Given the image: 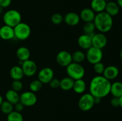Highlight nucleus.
<instances>
[{
  "mask_svg": "<svg viewBox=\"0 0 122 121\" xmlns=\"http://www.w3.org/2000/svg\"><path fill=\"white\" fill-rule=\"evenodd\" d=\"M110 81L103 75H98L91 79L89 84V93L94 97L104 98L110 93Z\"/></svg>",
  "mask_w": 122,
  "mask_h": 121,
  "instance_id": "f257e3e1",
  "label": "nucleus"
},
{
  "mask_svg": "<svg viewBox=\"0 0 122 121\" xmlns=\"http://www.w3.org/2000/svg\"><path fill=\"white\" fill-rule=\"evenodd\" d=\"M93 22L96 29L100 33H105L108 32L113 27V18L105 11L97 13L95 15Z\"/></svg>",
  "mask_w": 122,
  "mask_h": 121,
  "instance_id": "f03ea898",
  "label": "nucleus"
},
{
  "mask_svg": "<svg viewBox=\"0 0 122 121\" xmlns=\"http://www.w3.org/2000/svg\"><path fill=\"white\" fill-rule=\"evenodd\" d=\"M66 72L68 77L75 81L83 79L85 74V70L81 64L72 62L66 67Z\"/></svg>",
  "mask_w": 122,
  "mask_h": 121,
  "instance_id": "7ed1b4c3",
  "label": "nucleus"
},
{
  "mask_svg": "<svg viewBox=\"0 0 122 121\" xmlns=\"http://www.w3.org/2000/svg\"><path fill=\"white\" fill-rule=\"evenodd\" d=\"M3 21L5 24L14 28L21 22V15L17 10L10 9L4 14Z\"/></svg>",
  "mask_w": 122,
  "mask_h": 121,
  "instance_id": "20e7f679",
  "label": "nucleus"
},
{
  "mask_svg": "<svg viewBox=\"0 0 122 121\" xmlns=\"http://www.w3.org/2000/svg\"><path fill=\"white\" fill-rule=\"evenodd\" d=\"M14 37L20 40L28 39L31 34L30 27L27 23L21 22L14 27Z\"/></svg>",
  "mask_w": 122,
  "mask_h": 121,
  "instance_id": "39448f33",
  "label": "nucleus"
},
{
  "mask_svg": "<svg viewBox=\"0 0 122 121\" xmlns=\"http://www.w3.org/2000/svg\"><path fill=\"white\" fill-rule=\"evenodd\" d=\"M103 58V52L102 49L92 46L91 47L87 50L86 53V59L88 62L94 64L100 62L102 60Z\"/></svg>",
  "mask_w": 122,
  "mask_h": 121,
  "instance_id": "423d86ee",
  "label": "nucleus"
},
{
  "mask_svg": "<svg viewBox=\"0 0 122 121\" xmlns=\"http://www.w3.org/2000/svg\"><path fill=\"white\" fill-rule=\"evenodd\" d=\"M95 104L94 97L90 93H85L80 97L78 107L82 111L87 112L92 109Z\"/></svg>",
  "mask_w": 122,
  "mask_h": 121,
  "instance_id": "0eeeda50",
  "label": "nucleus"
},
{
  "mask_svg": "<svg viewBox=\"0 0 122 121\" xmlns=\"http://www.w3.org/2000/svg\"><path fill=\"white\" fill-rule=\"evenodd\" d=\"M38 98L35 93L31 91H25L20 95L19 102L24 106L30 107L36 103Z\"/></svg>",
  "mask_w": 122,
  "mask_h": 121,
  "instance_id": "6e6552de",
  "label": "nucleus"
},
{
  "mask_svg": "<svg viewBox=\"0 0 122 121\" xmlns=\"http://www.w3.org/2000/svg\"><path fill=\"white\" fill-rule=\"evenodd\" d=\"M20 66L22 68L24 75L29 77L34 75L36 73L38 70L36 63L30 59L23 61L22 65Z\"/></svg>",
  "mask_w": 122,
  "mask_h": 121,
  "instance_id": "1a4fd4ad",
  "label": "nucleus"
},
{
  "mask_svg": "<svg viewBox=\"0 0 122 121\" xmlns=\"http://www.w3.org/2000/svg\"><path fill=\"white\" fill-rule=\"evenodd\" d=\"M56 60L60 66L67 67L73 62L71 53L67 51H60L56 56Z\"/></svg>",
  "mask_w": 122,
  "mask_h": 121,
  "instance_id": "9d476101",
  "label": "nucleus"
},
{
  "mask_svg": "<svg viewBox=\"0 0 122 121\" xmlns=\"http://www.w3.org/2000/svg\"><path fill=\"white\" fill-rule=\"evenodd\" d=\"M54 72L53 70L50 67L42 68L38 72V79L42 84H48L51 79L54 78Z\"/></svg>",
  "mask_w": 122,
  "mask_h": 121,
  "instance_id": "9b49d317",
  "label": "nucleus"
},
{
  "mask_svg": "<svg viewBox=\"0 0 122 121\" xmlns=\"http://www.w3.org/2000/svg\"><path fill=\"white\" fill-rule=\"evenodd\" d=\"M107 38L104 33H95L94 36L92 37V46L102 49L107 44Z\"/></svg>",
  "mask_w": 122,
  "mask_h": 121,
  "instance_id": "f8f14e48",
  "label": "nucleus"
},
{
  "mask_svg": "<svg viewBox=\"0 0 122 121\" xmlns=\"http://www.w3.org/2000/svg\"><path fill=\"white\" fill-rule=\"evenodd\" d=\"M119 70L114 65H109L105 68L102 75L108 80L114 79L119 76Z\"/></svg>",
  "mask_w": 122,
  "mask_h": 121,
  "instance_id": "ddd939ff",
  "label": "nucleus"
},
{
  "mask_svg": "<svg viewBox=\"0 0 122 121\" xmlns=\"http://www.w3.org/2000/svg\"><path fill=\"white\" fill-rule=\"evenodd\" d=\"M0 37L4 40H9L14 38L13 27L7 25H4L0 27Z\"/></svg>",
  "mask_w": 122,
  "mask_h": 121,
  "instance_id": "4468645a",
  "label": "nucleus"
},
{
  "mask_svg": "<svg viewBox=\"0 0 122 121\" xmlns=\"http://www.w3.org/2000/svg\"><path fill=\"white\" fill-rule=\"evenodd\" d=\"M80 16L77 13L74 12H69L64 17V21L70 26H75L80 22Z\"/></svg>",
  "mask_w": 122,
  "mask_h": 121,
  "instance_id": "2eb2a0df",
  "label": "nucleus"
},
{
  "mask_svg": "<svg viewBox=\"0 0 122 121\" xmlns=\"http://www.w3.org/2000/svg\"><path fill=\"white\" fill-rule=\"evenodd\" d=\"M77 43L79 46L83 49H89L90 47L92 46V37L88 34H82L77 39Z\"/></svg>",
  "mask_w": 122,
  "mask_h": 121,
  "instance_id": "dca6fc26",
  "label": "nucleus"
},
{
  "mask_svg": "<svg viewBox=\"0 0 122 121\" xmlns=\"http://www.w3.org/2000/svg\"><path fill=\"white\" fill-rule=\"evenodd\" d=\"M95 13L89 8H83L80 13V19L85 23L92 22L95 17Z\"/></svg>",
  "mask_w": 122,
  "mask_h": 121,
  "instance_id": "f3484780",
  "label": "nucleus"
},
{
  "mask_svg": "<svg viewBox=\"0 0 122 121\" xmlns=\"http://www.w3.org/2000/svg\"><path fill=\"white\" fill-rule=\"evenodd\" d=\"M120 11V7L117 2L114 1H108L107 2L105 8V12L109 14L110 16L114 17L117 15Z\"/></svg>",
  "mask_w": 122,
  "mask_h": 121,
  "instance_id": "a211bd4d",
  "label": "nucleus"
},
{
  "mask_svg": "<svg viewBox=\"0 0 122 121\" xmlns=\"http://www.w3.org/2000/svg\"><path fill=\"white\" fill-rule=\"evenodd\" d=\"M107 2L104 0H92L91 2V9L95 13H101L104 11Z\"/></svg>",
  "mask_w": 122,
  "mask_h": 121,
  "instance_id": "6ab92c4d",
  "label": "nucleus"
},
{
  "mask_svg": "<svg viewBox=\"0 0 122 121\" xmlns=\"http://www.w3.org/2000/svg\"><path fill=\"white\" fill-rule=\"evenodd\" d=\"M10 75L13 80H21L25 76L22 68L19 65H15L11 68Z\"/></svg>",
  "mask_w": 122,
  "mask_h": 121,
  "instance_id": "aec40b11",
  "label": "nucleus"
},
{
  "mask_svg": "<svg viewBox=\"0 0 122 121\" xmlns=\"http://www.w3.org/2000/svg\"><path fill=\"white\" fill-rule=\"evenodd\" d=\"M30 56V52L27 47L21 46L19 47L16 51V56L19 60L25 61L28 60Z\"/></svg>",
  "mask_w": 122,
  "mask_h": 121,
  "instance_id": "412c9836",
  "label": "nucleus"
},
{
  "mask_svg": "<svg viewBox=\"0 0 122 121\" xmlns=\"http://www.w3.org/2000/svg\"><path fill=\"white\" fill-rule=\"evenodd\" d=\"M75 80L69 77H64L60 80V88L64 91H69L72 90Z\"/></svg>",
  "mask_w": 122,
  "mask_h": 121,
  "instance_id": "4be33fe9",
  "label": "nucleus"
},
{
  "mask_svg": "<svg viewBox=\"0 0 122 121\" xmlns=\"http://www.w3.org/2000/svg\"><path fill=\"white\" fill-rule=\"evenodd\" d=\"M113 97L119 98L122 96V83L120 81L114 82L111 84L110 93Z\"/></svg>",
  "mask_w": 122,
  "mask_h": 121,
  "instance_id": "5701e85b",
  "label": "nucleus"
},
{
  "mask_svg": "<svg viewBox=\"0 0 122 121\" xmlns=\"http://www.w3.org/2000/svg\"><path fill=\"white\" fill-rule=\"evenodd\" d=\"M6 100L11 103L12 104L14 105L20 100V95L19 94L18 92L14 91L13 89L8 90L5 94Z\"/></svg>",
  "mask_w": 122,
  "mask_h": 121,
  "instance_id": "b1692460",
  "label": "nucleus"
},
{
  "mask_svg": "<svg viewBox=\"0 0 122 121\" xmlns=\"http://www.w3.org/2000/svg\"><path fill=\"white\" fill-rule=\"evenodd\" d=\"M86 84L83 79H77V80L75 81L73 90L76 93H83L86 90Z\"/></svg>",
  "mask_w": 122,
  "mask_h": 121,
  "instance_id": "393cba45",
  "label": "nucleus"
},
{
  "mask_svg": "<svg viewBox=\"0 0 122 121\" xmlns=\"http://www.w3.org/2000/svg\"><path fill=\"white\" fill-rule=\"evenodd\" d=\"M72 61L73 62L81 64L86 59V54L81 51H76L71 54Z\"/></svg>",
  "mask_w": 122,
  "mask_h": 121,
  "instance_id": "a878e982",
  "label": "nucleus"
},
{
  "mask_svg": "<svg viewBox=\"0 0 122 121\" xmlns=\"http://www.w3.org/2000/svg\"><path fill=\"white\" fill-rule=\"evenodd\" d=\"M0 109L4 114L8 115L14 110V105L7 100L3 101L0 105Z\"/></svg>",
  "mask_w": 122,
  "mask_h": 121,
  "instance_id": "bb28decb",
  "label": "nucleus"
},
{
  "mask_svg": "<svg viewBox=\"0 0 122 121\" xmlns=\"http://www.w3.org/2000/svg\"><path fill=\"white\" fill-rule=\"evenodd\" d=\"M7 121H23V116L21 112L13 110L7 115Z\"/></svg>",
  "mask_w": 122,
  "mask_h": 121,
  "instance_id": "cd10ccee",
  "label": "nucleus"
},
{
  "mask_svg": "<svg viewBox=\"0 0 122 121\" xmlns=\"http://www.w3.org/2000/svg\"><path fill=\"white\" fill-rule=\"evenodd\" d=\"M43 84L39 80V79H35L32 81L29 85V88L31 91L33 93H36L41 90Z\"/></svg>",
  "mask_w": 122,
  "mask_h": 121,
  "instance_id": "c85d7f7f",
  "label": "nucleus"
},
{
  "mask_svg": "<svg viewBox=\"0 0 122 121\" xmlns=\"http://www.w3.org/2000/svg\"><path fill=\"white\" fill-rule=\"evenodd\" d=\"M95 29H96L95 26L93 21L85 23L83 26V31L84 34H90L91 33H94Z\"/></svg>",
  "mask_w": 122,
  "mask_h": 121,
  "instance_id": "c756f323",
  "label": "nucleus"
},
{
  "mask_svg": "<svg viewBox=\"0 0 122 121\" xmlns=\"http://www.w3.org/2000/svg\"><path fill=\"white\" fill-rule=\"evenodd\" d=\"M51 22L56 25L60 24L64 21V17L60 13H55L51 16Z\"/></svg>",
  "mask_w": 122,
  "mask_h": 121,
  "instance_id": "7c9ffc66",
  "label": "nucleus"
},
{
  "mask_svg": "<svg viewBox=\"0 0 122 121\" xmlns=\"http://www.w3.org/2000/svg\"><path fill=\"white\" fill-rule=\"evenodd\" d=\"M105 68H106V66H105L104 64L102 62H100L94 64V66H93L94 71H95V73L98 75H101L103 74Z\"/></svg>",
  "mask_w": 122,
  "mask_h": 121,
  "instance_id": "2f4dec72",
  "label": "nucleus"
},
{
  "mask_svg": "<svg viewBox=\"0 0 122 121\" xmlns=\"http://www.w3.org/2000/svg\"><path fill=\"white\" fill-rule=\"evenodd\" d=\"M11 87L13 90L17 91V92H19L22 90L23 87V84L21 80H14L12 83Z\"/></svg>",
  "mask_w": 122,
  "mask_h": 121,
  "instance_id": "473e14b6",
  "label": "nucleus"
},
{
  "mask_svg": "<svg viewBox=\"0 0 122 121\" xmlns=\"http://www.w3.org/2000/svg\"><path fill=\"white\" fill-rule=\"evenodd\" d=\"M48 84L49 85H50V86L52 88H54V89L58 88L60 87V80H59L58 78H53Z\"/></svg>",
  "mask_w": 122,
  "mask_h": 121,
  "instance_id": "72a5a7b5",
  "label": "nucleus"
},
{
  "mask_svg": "<svg viewBox=\"0 0 122 121\" xmlns=\"http://www.w3.org/2000/svg\"><path fill=\"white\" fill-rule=\"evenodd\" d=\"M12 0H0V5L3 8L9 7L11 4Z\"/></svg>",
  "mask_w": 122,
  "mask_h": 121,
  "instance_id": "f704fd0d",
  "label": "nucleus"
},
{
  "mask_svg": "<svg viewBox=\"0 0 122 121\" xmlns=\"http://www.w3.org/2000/svg\"><path fill=\"white\" fill-rule=\"evenodd\" d=\"M110 104L112 106L116 107L119 106V98L118 97H113L110 100Z\"/></svg>",
  "mask_w": 122,
  "mask_h": 121,
  "instance_id": "c9c22d12",
  "label": "nucleus"
},
{
  "mask_svg": "<svg viewBox=\"0 0 122 121\" xmlns=\"http://www.w3.org/2000/svg\"><path fill=\"white\" fill-rule=\"evenodd\" d=\"M24 106L20 103V102H18L17 103H16L15 104H14V109H15V111L19 112H21V111H23V110L24 109Z\"/></svg>",
  "mask_w": 122,
  "mask_h": 121,
  "instance_id": "e433bc0d",
  "label": "nucleus"
},
{
  "mask_svg": "<svg viewBox=\"0 0 122 121\" xmlns=\"http://www.w3.org/2000/svg\"><path fill=\"white\" fill-rule=\"evenodd\" d=\"M101 98H99V97H94V102L95 104H99L101 103Z\"/></svg>",
  "mask_w": 122,
  "mask_h": 121,
  "instance_id": "4c0bfd02",
  "label": "nucleus"
},
{
  "mask_svg": "<svg viewBox=\"0 0 122 121\" xmlns=\"http://www.w3.org/2000/svg\"><path fill=\"white\" fill-rule=\"evenodd\" d=\"M117 4L119 7L122 8V0H117Z\"/></svg>",
  "mask_w": 122,
  "mask_h": 121,
  "instance_id": "58836bf2",
  "label": "nucleus"
},
{
  "mask_svg": "<svg viewBox=\"0 0 122 121\" xmlns=\"http://www.w3.org/2000/svg\"><path fill=\"white\" fill-rule=\"evenodd\" d=\"M119 106L122 107V96L119 97Z\"/></svg>",
  "mask_w": 122,
  "mask_h": 121,
  "instance_id": "ea45409f",
  "label": "nucleus"
},
{
  "mask_svg": "<svg viewBox=\"0 0 122 121\" xmlns=\"http://www.w3.org/2000/svg\"><path fill=\"white\" fill-rule=\"evenodd\" d=\"M3 98H2V97L1 96V95L0 94V105L1 104V103H2V102H3Z\"/></svg>",
  "mask_w": 122,
  "mask_h": 121,
  "instance_id": "a19ab883",
  "label": "nucleus"
},
{
  "mask_svg": "<svg viewBox=\"0 0 122 121\" xmlns=\"http://www.w3.org/2000/svg\"><path fill=\"white\" fill-rule=\"evenodd\" d=\"M3 9H4V8H2V7H1V5H0V14H2V12H3Z\"/></svg>",
  "mask_w": 122,
  "mask_h": 121,
  "instance_id": "79ce46f5",
  "label": "nucleus"
},
{
  "mask_svg": "<svg viewBox=\"0 0 122 121\" xmlns=\"http://www.w3.org/2000/svg\"><path fill=\"white\" fill-rule=\"evenodd\" d=\"M120 59H121L122 60V49H121V51H120Z\"/></svg>",
  "mask_w": 122,
  "mask_h": 121,
  "instance_id": "37998d69",
  "label": "nucleus"
},
{
  "mask_svg": "<svg viewBox=\"0 0 122 121\" xmlns=\"http://www.w3.org/2000/svg\"><path fill=\"white\" fill-rule=\"evenodd\" d=\"M105 1H106V2H108V1H110V0H104Z\"/></svg>",
  "mask_w": 122,
  "mask_h": 121,
  "instance_id": "c03bdc74",
  "label": "nucleus"
},
{
  "mask_svg": "<svg viewBox=\"0 0 122 121\" xmlns=\"http://www.w3.org/2000/svg\"><path fill=\"white\" fill-rule=\"evenodd\" d=\"M121 35H122V32H121Z\"/></svg>",
  "mask_w": 122,
  "mask_h": 121,
  "instance_id": "a18cd8bd",
  "label": "nucleus"
},
{
  "mask_svg": "<svg viewBox=\"0 0 122 121\" xmlns=\"http://www.w3.org/2000/svg\"></svg>",
  "mask_w": 122,
  "mask_h": 121,
  "instance_id": "49530a36",
  "label": "nucleus"
}]
</instances>
